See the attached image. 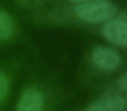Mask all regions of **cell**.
<instances>
[{"label":"cell","mask_w":127,"mask_h":111,"mask_svg":"<svg viewBox=\"0 0 127 111\" xmlns=\"http://www.w3.org/2000/svg\"><path fill=\"white\" fill-rule=\"evenodd\" d=\"M43 95L35 88H27L22 92L18 104V111H42Z\"/></svg>","instance_id":"obj_4"},{"label":"cell","mask_w":127,"mask_h":111,"mask_svg":"<svg viewBox=\"0 0 127 111\" xmlns=\"http://www.w3.org/2000/svg\"><path fill=\"white\" fill-rule=\"evenodd\" d=\"M70 1L75 3H83V2H87V1H91V0H70Z\"/></svg>","instance_id":"obj_9"},{"label":"cell","mask_w":127,"mask_h":111,"mask_svg":"<svg viewBox=\"0 0 127 111\" xmlns=\"http://www.w3.org/2000/svg\"><path fill=\"white\" fill-rule=\"evenodd\" d=\"M14 32V23L11 17L0 10V40H8Z\"/></svg>","instance_id":"obj_6"},{"label":"cell","mask_w":127,"mask_h":111,"mask_svg":"<svg viewBox=\"0 0 127 111\" xmlns=\"http://www.w3.org/2000/svg\"><path fill=\"white\" fill-rule=\"evenodd\" d=\"M118 84H119L120 88L123 89V91H126L127 89V76L126 74H124L118 80Z\"/></svg>","instance_id":"obj_8"},{"label":"cell","mask_w":127,"mask_h":111,"mask_svg":"<svg viewBox=\"0 0 127 111\" xmlns=\"http://www.w3.org/2000/svg\"><path fill=\"white\" fill-rule=\"evenodd\" d=\"M92 58L97 69L105 72L113 71L120 64V55L115 49L106 46L96 47L92 51Z\"/></svg>","instance_id":"obj_2"},{"label":"cell","mask_w":127,"mask_h":111,"mask_svg":"<svg viewBox=\"0 0 127 111\" xmlns=\"http://www.w3.org/2000/svg\"><path fill=\"white\" fill-rule=\"evenodd\" d=\"M126 108V100L120 95L103 97L95 101L84 111H124Z\"/></svg>","instance_id":"obj_5"},{"label":"cell","mask_w":127,"mask_h":111,"mask_svg":"<svg viewBox=\"0 0 127 111\" xmlns=\"http://www.w3.org/2000/svg\"><path fill=\"white\" fill-rule=\"evenodd\" d=\"M127 25L125 16L107 22L103 29L104 37L111 44L125 47L127 43Z\"/></svg>","instance_id":"obj_3"},{"label":"cell","mask_w":127,"mask_h":111,"mask_svg":"<svg viewBox=\"0 0 127 111\" xmlns=\"http://www.w3.org/2000/svg\"><path fill=\"white\" fill-rule=\"evenodd\" d=\"M9 89V83L5 75L0 72V101L6 96Z\"/></svg>","instance_id":"obj_7"},{"label":"cell","mask_w":127,"mask_h":111,"mask_svg":"<svg viewBox=\"0 0 127 111\" xmlns=\"http://www.w3.org/2000/svg\"><path fill=\"white\" fill-rule=\"evenodd\" d=\"M79 19L90 23H100L111 20L117 13V7L109 0H91L80 3L75 8Z\"/></svg>","instance_id":"obj_1"}]
</instances>
